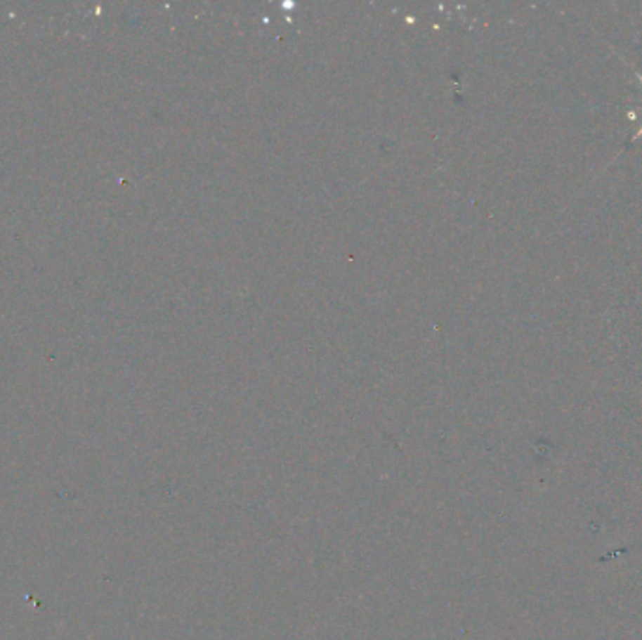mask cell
Segmentation results:
<instances>
[{
    "label": "cell",
    "instance_id": "6da1fadb",
    "mask_svg": "<svg viewBox=\"0 0 642 640\" xmlns=\"http://www.w3.org/2000/svg\"><path fill=\"white\" fill-rule=\"evenodd\" d=\"M635 75H636V79H638V81H641V85H642V74H638V72H636V74H635Z\"/></svg>",
    "mask_w": 642,
    "mask_h": 640
}]
</instances>
